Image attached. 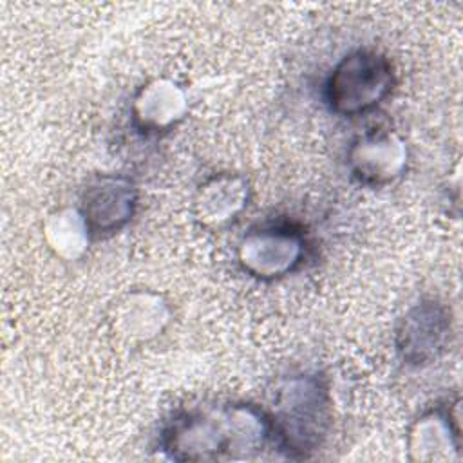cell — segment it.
Instances as JSON below:
<instances>
[{"mask_svg": "<svg viewBox=\"0 0 463 463\" xmlns=\"http://www.w3.org/2000/svg\"><path fill=\"white\" fill-rule=\"evenodd\" d=\"M275 445L269 416L250 402H226L175 414L161 430L159 447L174 461L253 459Z\"/></svg>", "mask_w": 463, "mask_h": 463, "instance_id": "cell-1", "label": "cell"}, {"mask_svg": "<svg viewBox=\"0 0 463 463\" xmlns=\"http://www.w3.org/2000/svg\"><path fill=\"white\" fill-rule=\"evenodd\" d=\"M266 412L284 458L307 459L322 449L333 427L329 385L318 373L288 376L275 387Z\"/></svg>", "mask_w": 463, "mask_h": 463, "instance_id": "cell-2", "label": "cell"}, {"mask_svg": "<svg viewBox=\"0 0 463 463\" xmlns=\"http://www.w3.org/2000/svg\"><path fill=\"white\" fill-rule=\"evenodd\" d=\"M396 72L380 51L358 47L345 52L324 81L327 109L342 118H358L378 109L392 92Z\"/></svg>", "mask_w": 463, "mask_h": 463, "instance_id": "cell-3", "label": "cell"}, {"mask_svg": "<svg viewBox=\"0 0 463 463\" xmlns=\"http://www.w3.org/2000/svg\"><path fill=\"white\" fill-rule=\"evenodd\" d=\"M307 251L309 239L300 224L275 221L250 228L237 242L235 259L246 275L279 280L300 269Z\"/></svg>", "mask_w": 463, "mask_h": 463, "instance_id": "cell-4", "label": "cell"}, {"mask_svg": "<svg viewBox=\"0 0 463 463\" xmlns=\"http://www.w3.org/2000/svg\"><path fill=\"white\" fill-rule=\"evenodd\" d=\"M452 338V313L434 298H425L409 307L394 329V349L398 358L411 367L436 362Z\"/></svg>", "mask_w": 463, "mask_h": 463, "instance_id": "cell-5", "label": "cell"}, {"mask_svg": "<svg viewBox=\"0 0 463 463\" xmlns=\"http://www.w3.org/2000/svg\"><path fill=\"white\" fill-rule=\"evenodd\" d=\"M345 165L356 183L369 188H383L405 174L409 148L396 130L374 127L351 141Z\"/></svg>", "mask_w": 463, "mask_h": 463, "instance_id": "cell-6", "label": "cell"}, {"mask_svg": "<svg viewBox=\"0 0 463 463\" xmlns=\"http://www.w3.org/2000/svg\"><path fill=\"white\" fill-rule=\"evenodd\" d=\"M137 186L123 174L94 175L80 195V212L94 239L121 232L136 215Z\"/></svg>", "mask_w": 463, "mask_h": 463, "instance_id": "cell-7", "label": "cell"}, {"mask_svg": "<svg viewBox=\"0 0 463 463\" xmlns=\"http://www.w3.org/2000/svg\"><path fill=\"white\" fill-rule=\"evenodd\" d=\"M190 110L186 87L172 76L146 80L132 96L130 121L143 136H161L174 130Z\"/></svg>", "mask_w": 463, "mask_h": 463, "instance_id": "cell-8", "label": "cell"}, {"mask_svg": "<svg viewBox=\"0 0 463 463\" xmlns=\"http://www.w3.org/2000/svg\"><path fill=\"white\" fill-rule=\"evenodd\" d=\"M461 400L449 398L421 412L407 432V450L412 461L461 459Z\"/></svg>", "mask_w": 463, "mask_h": 463, "instance_id": "cell-9", "label": "cell"}, {"mask_svg": "<svg viewBox=\"0 0 463 463\" xmlns=\"http://www.w3.org/2000/svg\"><path fill=\"white\" fill-rule=\"evenodd\" d=\"M251 188L244 175L219 172L206 177L194 197L195 219L208 228H222L235 222L250 206Z\"/></svg>", "mask_w": 463, "mask_h": 463, "instance_id": "cell-10", "label": "cell"}, {"mask_svg": "<svg viewBox=\"0 0 463 463\" xmlns=\"http://www.w3.org/2000/svg\"><path fill=\"white\" fill-rule=\"evenodd\" d=\"M172 317L168 302L148 289L132 291L116 309V327L130 340H150L165 331Z\"/></svg>", "mask_w": 463, "mask_h": 463, "instance_id": "cell-11", "label": "cell"}, {"mask_svg": "<svg viewBox=\"0 0 463 463\" xmlns=\"http://www.w3.org/2000/svg\"><path fill=\"white\" fill-rule=\"evenodd\" d=\"M92 239L80 208H58L43 221V241L61 260H80L87 253Z\"/></svg>", "mask_w": 463, "mask_h": 463, "instance_id": "cell-12", "label": "cell"}]
</instances>
